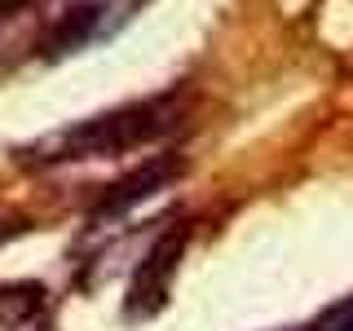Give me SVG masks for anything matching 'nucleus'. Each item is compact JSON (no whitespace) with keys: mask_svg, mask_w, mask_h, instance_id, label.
Returning <instances> with one entry per match:
<instances>
[{"mask_svg":"<svg viewBox=\"0 0 353 331\" xmlns=\"http://www.w3.org/2000/svg\"><path fill=\"white\" fill-rule=\"evenodd\" d=\"M176 124V97H150V102H128L119 110L93 115L84 124H71L53 137H40L18 154L27 163H71V159H110L132 146H146L150 137L168 132Z\"/></svg>","mask_w":353,"mask_h":331,"instance_id":"nucleus-1","label":"nucleus"},{"mask_svg":"<svg viewBox=\"0 0 353 331\" xmlns=\"http://www.w3.org/2000/svg\"><path fill=\"white\" fill-rule=\"evenodd\" d=\"M181 252H185V225H168L159 239L150 243V252L141 257L137 274H132L128 301H124V314H128V323L154 318L163 305H168V287H172V274H176V265H181Z\"/></svg>","mask_w":353,"mask_h":331,"instance_id":"nucleus-2","label":"nucleus"},{"mask_svg":"<svg viewBox=\"0 0 353 331\" xmlns=\"http://www.w3.org/2000/svg\"><path fill=\"white\" fill-rule=\"evenodd\" d=\"M176 177H181V159H176V154H150L141 168H132L128 177H119V181L97 199L93 212H88V221H93V225L119 221L124 212H132L137 203H146L150 194H159L168 181H176Z\"/></svg>","mask_w":353,"mask_h":331,"instance_id":"nucleus-3","label":"nucleus"},{"mask_svg":"<svg viewBox=\"0 0 353 331\" xmlns=\"http://www.w3.org/2000/svg\"><path fill=\"white\" fill-rule=\"evenodd\" d=\"M102 22H106V5H97V0L71 5L58 22H53L49 40L40 44V53H44V58H66V53H75V49H84V44L102 40Z\"/></svg>","mask_w":353,"mask_h":331,"instance_id":"nucleus-4","label":"nucleus"},{"mask_svg":"<svg viewBox=\"0 0 353 331\" xmlns=\"http://www.w3.org/2000/svg\"><path fill=\"white\" fill-rule=\"evenodd\" d=\"M44 305H49V287L36 279H14V283H0V327L18 331L40 323Z\"/></svg>","mask_w":353,"mask_h":331,"instance_id":"nucleus-5","label":"nucleus"},{"mask_svg":"<svg viewBox=\"0 0 353 331\" xmlns=\"http://www.w3.org/2000/svg\"><path fill=\"white\" fill-rule=\"evenodd\" d=\"M309 331H353V296H349V301H340V305H331Z\"/></svg>","mask_w":353,"mask_h":331,"instance_id":"nucleus-6","label":"nucleus"},{"mask_svg":"<svg viewBox=\"0 0 353 331\" xmlns=\"http://www.w3.org/2000/svg\"><path fill=\"white\" fill-rule=\"evenodd\" d=\"M18 5H22V0H0V22H5V14H14Z\"/></svg>","mask_w":353,"mask_h":331,"instance_id":"nucleus-7","label":"nucleus"},{"mask_svg":"<svg viewBox=\"0 0 353 331\" xmlns=\"http://www.w3.org/2000/svg\"><path fill=\"white\" fill-rule=\"evenodd\" d=\"M292 331H309V327H292Z\"/></svg>","mask_w":353,"mask_h":331,"instance_id":"nucleus-8","label":"nucleus"}]
</instances>
